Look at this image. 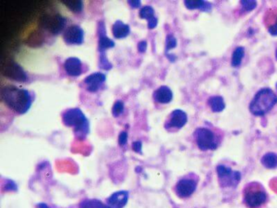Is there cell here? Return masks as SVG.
Returning a JSON list of instances; mask_svg holds the SVG:
<instances>
[{"label":"cell","instance_id":"cell-14","mask_svg":"<svg viewBox=\"0 0 277 208\" xmlns=\"http://www.w3.org/2000/svg\"><path fill=\"white\" fill-rule=\"evenodd\" d=\"M64 71L71 77H78L84 72V64L80 59L77 57H69L64 64Z\"/></svg>","mask_w":277,"mask_h":208},{"label":"cell","instance_id":"cell-9","mask_svg":"<svg viewBox=\"0 0 277 208\" xmlns=\"http://www.w3.org/2000/svg\"><path fill=\"white\" fill-rule=\"evenodd\" d=\"M216 172L219 185L223 188H234L241 180L240 172L233 170L227 165L219 164L216 168Z\"/></svg>","mask_w":277,"mask_h":208},{"label":"cell","instance_id":"cell-7","mask_svg":"<svg viewBox=\"0 0 277 208\" xmlns=\"http://www.w3.org/2000/svg\"><path fill=\"white\" fill-rule=\"evenodd\" d=\"M199 177L193 172L185 175L177 182L174 191L175 194L181 198H188L195 192Z\"/></svg>","mask_w":277,"mask_h":208},{"label":"cell","instance_id":"cell-20","mask_svg":"<svg viewBox=\"0 0 277 208\" xmlns=\"http://www.w3.org/2000/svg\"><path fill=\"white\" fill-rule=\"evenodd\" d=\"M208 104L213 112H220L225 108V103L221 96H212L208 100Z\"/></svg>","mask_w":277,"mask_h":208},{"label":"cell","instance_id":"cell-12","mask_svg":"<svg viewBox=\"0 0 277 208\" xmlns=\"http://www.w3.org/2000/svg\"><path fill=\"white\" fill-rule=\"evenodd\" d=\"M3 74L16 82H28L30 81L26 71L15 62L8 63L3 68Z\"/></svg>","mask_w":277,"mask_h":208},{"label":"cell","instance_id":"cell-18","mask_svg":"<svg viewBox=\"0 0 277 208\" xmlns=\"http://www.w3.org/2000/svg\"><path fill=\"white\" fill-rule=\"evenodd\" d=\"M112 31L114 38L116 39H123L128 37L130 34V27L129 24L118 20L112 25Z\"/></svg>","mask_w":277,"mask_h":208},{"label":"cell","instance_id":"cell-28","mask_svg":"<svg viewBox=\"0 0 277 208\" xmlns=\"http://www.w3.org/2000/svg\"><path fill=\"white\" fill-rule=\"evenodd\" d=\"M177 44H178L177 38L172 34H168L166 38V53L168 54L170 50L175 48Z\"/></svg>","mask_w":277,"mask_h":208},{"label":"cell","instance_id":"cell-15","mask_svg":"<svg viewBox=\"0 0 277 208\" xmlns=\"http://www.w3.org/2000/svg\"><path fill=\"white\" fill-rule=\"evenodd\" d=\"M263 24L270 34L277 35V7L270 8L263 16Z\"/></svg>","mask_w":277,"mask_h":208},{"label":"cell","instance_id":"cell-37","mask_svg":"<svg viewBox=\"0 0 277 208\" xmlns=\"http://www.w3.org/2000/svg\"><path fill=\"white\" fill-rule=\"evenodd\" d=\"M275 88H276V90H277V82H276V84H275Z\"/></svg>","mask_w":277,"mask_h":208},{"label":"cell","instance_id":"cell-22","mask_svg":"<svg viewBox=\"0 0 277 208\" xmlns=\"http://www.w3.org/2000/svg\"><path fill=\"white\" fill-rule=\"evenodd\" d=\"M64 6L69 9L71 12H74L75 14H79L83 12L84 9V3L78 0V1H62Z\"/></svg>","mask_w":277,"mask_h":208},{"label":"cell","instance_id":"cell-31","mask_svg":"<svg viewBox=\"0 0 277 208\" xmlns=\"http://www.w3.org/2000/svg\"><path fill=\"white\" fill-rule=\"evenodd\" d=\"M146 49H147V42H146V41H140L138 43V51L140 53H144V52H146Z\"/></svg>","mask_w":277,"mask_h":208},{"label":"cell","instance_id":"cell-23","mask_svg":"<svg viewBox=\"0 0 277 208\" xmlns=\"http://www.w3.org/2000/svg\"><path fill=\"white\" fill-rule=\"evenodd\" d=\"M245 54V49L241 46H238L234 50L232 56V65L234 67H238L241 64L242 59Z\"/></svg>","mask_w":277,"mask_h":208},{"label":"cell","instance_id":"cell-30","mask_svg":"<svg viewBox=\"0 0 277 208\" xmlns=\"http://www.w3.org/2000/svg\"><path fill=\"white\" fill-rule=\"evenodd\" d=\"M132 148H133V150H134V152L142 153V142H140V141H137V142H133V145H132Z\"/></svg>","mask_w":277,"mask_h":208},{"label":"cell","instance_id":"cell-34","mask_svg":"<svg viewBox=\"0 0 277 208\" xmlns=\"http://www.w3.org/2000/svg\"><path fill=\"white\" fill-rule=\"evenodd\" d=\"M5 188H6L7 191H9V190H16L17 187H16V185L15 184L14 182L9 180L5 185Z\"/></svg>","mask_w":277,"mask_h":208},{"label":"cell","instance_id":"cell-26","mask_svg":"<svg viewBox=\"0 0 277 208\" xmlns=\"http://www.w3.org/2000/svg\"><path fill=\"white\" fill-rule=\"evenodd\" d=\"M124 110V104L121 100L116 101L112 108V113L114 117H118L123 113Z\"/></svg>","mask_w":277,"mask_h":208},{"label":"cell","instance_id":"cell-8","mask_svg":"<svg viewBox=\"0 0 277 208\" xmlns=\"http://www.w3.org/2000/svg\"><path fill=\"white\" fill-rule=\"evenodd\" d=\"M39 24L46 32L52 35H58L65 30L67 19L59 13L46 14L42 16Z\"/></svg>","mask_w":277,"mask_h":208},{"label":"cell","instance_id":"cell-4","mask_svg":"<svg viewBox=\"0 0 277 208\" xmlns=\"http://www.w3.org/2000/svg\"><path fill=\"white\" fill-rule=\"evenodd\" d=\"M277 94L270 88L259 90L249 103V112L254 116H263L276 105Z\"/></svg>","mask_w":277,"mask_h":208},{"label":"cell","instance_id":"cell-13","mask_svg":"<svg viewBox=\"0 0 277 208\" xmlns=\"http://www.w3.org/2000/svg\"><path fill=\"white\" fill-rule=\"evenodd\" d=\"M106 80V75L103 72H96L86 76L83 82L89 92L96 93L102 88Z\"/></svg>","mask_w":277,"mask_h":208},{"label":"cell","instance_id":"cell-21","mask_svg":"<svg viewBox=\"0 0 277 208\" xmlns=\"http://www.w3.org/2000/svg\"><path fill=\"white\" fill-rule=\"evenodd\" d=\"M261 163L263 166L268 169L277 168V154L273 152H268L262 157Z\"/></svg>","mask_w":277,"mask_h":208},{"label":"cell","instance_id":"cell-1","mask_svg":"<svg viewBox=\"0 0 277 208\" xmlns=\"http://www.w3.org/2000/svg\"><path fill=\"white\" fill-rule=\"evenodd\" d=\"M0 95L4 104L19 115L24 114L30 110L34 99L28 90L14 85L3 86Z\"/></svg>","mask_w":277,"mask_h":208},{"label":"cell","instance_id":"cell-16","mask_svg":"<svg viewBox=\"0 0 277 208\" xmlns=\"http://www.w3.org/2000/svg\"><path fill=\"white\" fill-rule=\"evenodd\" d=\"M129 200V193L120 190L112 194L107 200L109 208H124Z\"/></svg>","mask_w":277,"mask_h":208},{"label":"cell","instance_id":"cell-35","mask_svg":"<svg viewBox=\"0 0 277 208\" xmlns=\"http://www.w3.org/2000/svg\"><path fill=\"white\" fill-rule=\"evenodd\" d=\"M37 208H50L49 206H47V205L46 204V203H38V205H37Z\"/></svg>","mask_w":277,"mask_h":208},{"label":"cell","instance_id":"cell-6","mask_svg":"<svg viewBox=\"0 0 277 208\" xmlns=\"http://www.w3.org/2000/svg\"><path fill=\"white\" fill-rule=\"evenodd\" d=\"M98 50L99 53V60L98 64L99 68L104 70H110L112 68L108 57L106 56V50L110 48H113L115 46V42L112 39L108 38L106 34V26L103 20H100L98 23Z\"/></svg>","mask_w":277,"mask_h":208},{"label":"cell","instance_id":"cell-32","mask_svg":"<svg viewBox=\"0 0 277 208\" xmlns=\"http://www.w3.org/2000/svg\"><path fill=\"white\" fill-rule=\"evenodd\" d=\"M128 4L132 8H138L142 6V2L139 0H129Z\"/></svg>","mask_w":277,"mask_h":208},{"label":"cell","instance_id":"cell-2","mask_svg":"<svg viewBox=\"0 0 277 208\" xmlns=\"http://www.w3.org/2000/svg\"><path fill=\"white\" fill-rule=\"evenodd\" d=\"M193 137L197 148L203 151H208L216 150L221 145L224 135L221 130L216 127L205 125L196 128Z\"/></svg>","mask_w":277,"mask_h":208},{"label":"cell","instance_id":"cell-17","mask_svg":"<svg viewBox=\"0 0 277 208\" xmlns=\"http://www.w3.org/2000/svg\"><path fill=\"white\" fill-rule=\"evenodd\" d=\"M155 102L159 104H168L171 102L173 98V93L171 89L167 86H161L155 90L153 94Z\"/></svg>","mask_w":277,"mask_h":208},{"label":"cell","instance_id":"cell-36","mask_svg":"<svg viewBox=\"0 0 277 208\" xmlns=\"http://www.w3.org/2000/svg\"><path fill=\"white\" fill-rule=\"evenodd\" d=\"M275 58H276L277 60V47L276 49H275Z\"/></svg>","mask_w":277,"mask_h":208},{"label":"cell","instance_id":"cell-3","mask_svg":"<svg viewBox=\"0 0 277 208\" xmlns=\"http://www.w3.org/2000/svg\"><path fill=\"white\" fill-rule=\"evenodd\" d=\"M62 120L66 126L73 128L75 136L84 140L90 132V123L80 108H70L63 113Z\"/></svg>","mask_w":277,"mask_h":208},{"label":"cell","instance_id":"cell-29","mask_svg":"<svg viewBox=\"0 0 277 208\" xmlns=\"http://www.w3.org/2000/svg\"><path fill=\"white\" fill-rule=\"evenodd\" d=\"M128 134L126 131H122L120 134H119V137H118V142H119V145L121 146H125L128 142Z\"/></svg>","mask_w":277,"mask_h":208},{"label":"cell","instance_id":"cell-27","mask_svg":"<svg viewBox=\"0 0 277 208\" xmlns=\"http://www.w3.org/2000/svg\"><path fill=\"white\" fill-rule=\"evenodd\" d=\"M241 4V12H250L253 10L257 6V3L256 1H252V0H248V1H241L240 3Z\"/></svg>","mask_w":277,"mask_h":208},{"label":"cell","instance_id":"cell-19","mask_svg":"<svg viewBox=\"0 0 277 208\" xmlns=\"http://www.w3.org/2000/svg\"><path fill=\"white\" fill-rule=\"evenodd\" d=\"M184 4L186 5V8L190 10L193 9H200L203 11H209L212 9V4L205 1L202 0H186L184 2Z\"/></svg>","mask_w":277,"mask_h":208},{"label":"cell","instance_id":"cell-25","mask_svg":"<svg viewBox=\"0 0 277 208\" xmlns=\"http://www.w3.org/2000/svg\"><path fill=\"white\" fill-rule=\"evenodd\" d=\"M155 9L152 8V6H144L141 8V10L139 12L140 18L144 19L148 21L152 20V19L155 18Z\"/></svg>","mask_w":277,"mask_h":208},{"label":"cell","instance_id":"cell-5","mask_svg":"<svg viewBox=\"0 0 277 208\" xmlns=\"http://www.w3.org/2000/svg\"><path fill=\"white\" fill-rule=\"evenodd\" d=\"M243 201L249 208H263L268 201V195L263 185L249 182L243 190Z\"/></svg>","mask_w":277,"mask_h":208},{"label":"cell","instance_id":"cell-11","mask_svg":"<svg viewBox=\"0 0 277 208\" xmlns=\"http://www.w3.org/2000/svg\"><path fill=\"white\" fill-rule=\"evenodd\" d=\"M63 38L66 44L79 46L84 42V30L78 24L68 26L64 31Z\"/></svg>","mask_w":277,"mask_h":208},{"label":"cell","instance_id":"cell-24","mask_svg":"<svg viewBox=\"0 0 277 208\" xmlns=\"http://www.w3.org/2000/svg\"><path fill=\"white\" fill-rule=\"evenodd\" d=\"M79 208H109V206L107 204H104L99 200L86 199L81 202Z\"/></svg>","mask_w":277,"mask_h":208},{"label":"cell","instance_id":"cell-10","mask_svg":"<svg viewBox=\"0 0 277 208\" xmlns=\"http://www.w3.org/2000/svg\"><path fill=\"white\" fill-rule=\"evenodd\" d=\"M188 116L184 111L177 109L168 115L164 123V128L170 132H175L183 128L187 123Z\"/></svg>","mask_w":277,"mask_h":208},{"label":"cell","instance_id":"cell-33","mask_svg":"<svg viewBox=\"0 0 277 208\" xmlns=\"http://www.w3.org/2000/svg\"><path fill=\"white\" fill-rule=\"evenodd\" d=\"M148 28L149 30H153V29L156 28V26L158 25V18L157 17H155V18L152 19V20L148 21Z\"/></svg>","mask_w":277,"mask_h":208}]
</instances>
